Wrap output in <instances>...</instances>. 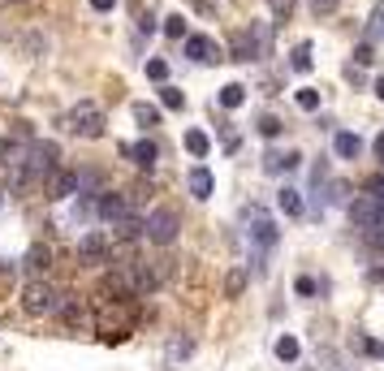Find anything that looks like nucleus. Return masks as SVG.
I'll use <instances>...</instances> for the list:
<instances>
[{
  "label": "nucleus",
  "mask_w": 384,
  "mask_h": 371,
  "mask_svg": "<svg viewBox=\"0 0 384 371\" xmlns=\"http://www.w3.org/2000/svg\"><path fill=\"white\" fill-rule=\"evenodd\" d=\"M61 302H65L61 289L52 285V281H43V277H31V281L22 285V311H26V315H57Z\"/></svg>",
  "instance_id": "obj_1"
},
{
  "label": "nucleus",
  "mask_w": 384,
  "mask_h": 371,
  "mask_svg": "<svg viewBox=\"0 0 384 371\" xmlns=\"http://www.w3.org/2000/svg\"><path fill=\"white\" fill-rule=\"evenodd\" d=\"M57 169H61V147L57 143H48V138L26 143V173H31V182H43Z\"/></svg>",
  "instance_id": "obj_2"
},
{
  "label": "nucleus",
  "mask_w": 384,
  "mask_h": 371,
  "mask_svg": "<svg viewBox=\"0 0 384 371\" xmlns=\"http://www.w3.org/2000/svg\"><path fill=\"white\" fill-rule=\"evenodd\" d=\"M177 229H182V221H177L173 207H155L151 216L143 221V233H147V242H155V246H173V242H177Z\"/></svg>",
  "instance_id": "obj_3"
},
{
  "label": "nucleus",
  "mask_w": 384,
  "mask_h": 371,
  "mask_svg": "<svg viewBox=\"0 0 384 371\" xmlns=\"http://www.w3.org/2000/svg\"><path fill=\"white\" fill-rule=\"evenodd\" d=\"M65 126H70L78 138H104V126H108V121H104V113L95 109V104L82 99V104H74V109H70Z\"/></svg>",
  "instance_id": "obj_4"
},
{
  "label": "nucleus",
  "mask_w": 384,
  "mask_h": 371,
  "mask_svg": "<svg viewBox=\"0 0 384 371\" xmlns=\"http://www.w3.org/2000/svg\"><path fill=\"white\" fill-rule=\"evenodd\" d=\"M78 255H82L87 263H104L108 255H113V238L99 233V229H91V233H82V238H78Z\"/></svg>",
  "instance_id": "obj_5"
},
{
  "label": "nucleus",
  "mask_w": 384,
  "mask_h": 371,
  "mask_svg": "<svg viewBox=\"0 0 384 371\" xmlns=\"http://www.w3.org/2000/svg\"><path fill=\"white\" fill-rule=\"evenodd\" d=\"M375 221H384V207L375 203V199H367V194H358L354 203H350V225L363 233V229H371Z\"/></svg>",
  "instance_id": "obj_6"
},
{
  "label": "nucleus",
  "mask_w": 384,
  "mask_h": 371,
  "mask_svg": "<svg viewBox=\"0 0 384 371\" xmlns=\"http://www.w3.org/2000/svg\"><path fill=\"white\" fill-rule=\"evenodd\" d=\"M126 211H130V203H126L121 194H113V190H99V199H95V216H99V221H108V225H113V221H121V216H126Z\"/></svg>",
  "instance_id": "obj_7"
},
{
  "label": "nucleus",
  "mask_w": 384,
  "mask_h": 371,
  "mask_svg": "<svg viewBox=\"0 0 384 371\" xmlns=\"http://www.w3.org/2000/svg\"><path fill=\"white\" fill-rule=\"evenodd\" d=\"M186 57H190V61H199V65L221 61V43L207 39V35H190V39H186Z\"/></svg>",
  "instance_id": "obj_8"
},
{
  "label": "nucleus",
  "mask_w": 384,
  "mask_h": 371,
  "mask_svg": "<svg viewBox=\"0 0 384 371\" xmlns=\"http://www.w3.org/2000/svg\"><path fill=\"white\" fill-rule=\"evenodd\" d=\"M78 194V173L74 169H57L48 177V199H74Z\"/></svg>",
  "instance_id": "obj_9"
},
{
  "label": "nucleus",
  "mask_w": 384,
  "mask_h": 371,
  "mask_svg": "<svg viewBox=\"0 0 384 371\" xmlns=\"http://www.w3.org/2000/svg\"><path fill=\"white\" fill-rule=\"evenodd\" d=\"M108 238H113V246H117V242H138V238H143V221L126 211L121 221H113V229H108Z\"/></svg>",
  "instance_id": "obj_10"
},
{
  "label": "nucleus",
  "mask_w": 384,
  "mask_h": 371,
  "mask_svg": "<svg viewBox=\"0 0 384 371\" xmlns=\"http://www.w3.org/2000/svg\"><path fill=\"white\" fill-rule=\"evenodd\" d=\"M229 52H234V61H259V48H255L251 31H234L229 35Z\"/></svg>",
  "instance_id": "obj_11"
},
{
  "label": "nucleus",
  "mask_w": 384,
  "mask_h": 371,
  "mask_svg": "<svg viewBox=\"0 0 384 371\" xmlns=\"http://www.w3.org/2000/svg\"><path fill=\"white\" fill-rule=\"evenodd\" d=\"M22 268H26L31 277H43V272L52 268V246H31L26 259H22Z\"/></svg>",
  "instance_id": "obj_12"
},
{
  "label": "nucleus",
  "mask_w": 384,
  "mask_h": 371,
  "mask_svg": "<svg viewBox=\"0 0 384 371\" xmlns=\"http://www.w3.org/2000/svg\"><path fill=\"white\" fill-rule=\"evenodd\" d=\"M298 165H302L298 151H285V155H281V151H268V155H263V169H268V173H285V169H298Z\"/></svg>",
  "instance_id": "obj_13"
},
{
  "label": "nucleus",
  "mask_w": 384,
  "mask_h": 371,
  "mask_svg": "<svg viewBox=\"0 0 384 371\" xmlns=\"http://www.w3.org/2000/svg\"><path fill=\"white\" fill-rule=\"evenodd\" d=\"M121 151L130 155L138 169H151L155 165V143H121Z\"/></svg>",
  "instance_id": "obj_14"
},
{
  "label": "nucleus",
  "mask_w": 384,
  "mask_h": 371,
  "mask_svg": "<svg viewBox=\"0 0 384 371\" xmlns=\"http://www.w3.org/2000/svg\"><path fill=\"white\" fill-rule=\"evenodd\" d=\"M333 151L341 155V160H358V151H363V138H358V134H350V130H341V134L333 138Z\"/></svg>",
  "instance_id": "obj_15"
},
{
  "label": "nucleus",
  "mask_w": 384,
  "mask_h": 371,
  "mask_svg": "<svg viewBox=\"0 0 384 371\" xmlns=\"http://www.w3.org/2000/svg\"><path fill=\"white\" fill-rule=\"evenodd\" d=\"M57 311H61V320H65L70 328H91V311H87V306H78V302H61Z\"/></svg>",
  "instance_id": "obj_16"
},
{
  "label": "nucleus",
  "mask_w": 384,
  "mask_h": 371,
  "mask_svg": "<svg viewBox=\"0 0 384 371\" xmlns=\"http://www.w3.org/2000/svg\"><path fill=\"white\" fill-rule=\"evenodd\" d=\"M251 238H255L263 250H272V246H277V225H272L268 216H259V211H255V229H251Z\"/></svg>",
  "instance_id": "obj_17"
},
{
  "label": "nucleus",
  "mask_w": 384,
  "mask_h": 371,
  "mask_svg": "<svg viewBox=\"0 0 384 371\" xmlns=\"http://www.w3.org/2000/svg\"><path fill=\"white\" fill-rule=\"evenodd\" d=\"M186 182H190V194H194V199H212V186H216V182H212L207 169H190Z\"/></svg>",
  "instance_id": "obj_18"
},
{
  "label": "nucleus",
  "mask_w": 384,
  "mask_h": 371,
  "mask_svg": "<svg viewBox=\"0 0 384 371\" xmlns=\"http://www.w3.org/2000/svg\"><path fill=\"white\" fill-rule=\"evenodd\" d=\"M277 207H281V211H285V216H302V194H298V190H290V186H285V190H281V194H277Z\"/></svg>",
  "instance_id": "obj_19"
},
{
  "label": "nucleus",
  "mask_w": 384,
  "mask_h": 371,
  "mask_svg": "<svg viewBox=\"0 0 384 371\" xmlns=\"http://www.w3.org/2000/svg\"><path fill=\"white\" fill-rule=\"evenodd\" d=\"M311 65H315V61H311V43L302 39V43L294 48V57H290V70H298V74H307Z\"/></svg>",
  "instance_id": "obj_20"
},
{
  "label": "nucleus",
  "mask_w": 384,
  "mask_h": 371,
  "mask_svg": "<svg viewBox=\"0 0 384 371\" xmlns=\"http://www.w3.org/2000/svg\"><path fill=\"white\" fill-rule=\"evenodd\" d=\"M160 104H164V109H173V113H177V109H186V95H182L177 87H169V82H164V87H160Z\"/></svg>",
  "instance_id": "obj_21"
},
{
  "label": "nucleus",
  "mask_w": 384,
  "mask_h": 371,
  "mask_svg": "<svg viewBox=\"0 0 384 371\" xmlns=\"http://www.w3.org/2000/svg\"><path fill=\"white\" fill-rule=\"evenodd\" d=\"M242 99H246V87H242V82H229V87H221V104H225V109H238Z\"/></svg>",
  "instance_id": "obj_22"
},
{
  "label": "nucleus",
  "mask_w": 384,
  "mask_h": 371,
  "mask_svg": "<svg viewBox=\"0 0 384 371\" xmlns=\"http://www.w3.org/2000/svg\"><path fill=\"white\" fill-rule=\"evenodd\" d=\"M367 39H384V0L371 9V18H367Z\"/></svg>",
  "instance_id": "obj_23"
},
{
  "label": "nucleus",
  "mask_w": 384,
  "mask_h": 371,
  "mask_svg": "<svg viewBox=\"0 0 384 371\" xmlns=\"http://www.w3.org/2000/svg\"><path fill=\"white\" fill-rule=\"evenodd\" d=\"M186 151H190V155H207V151H212L207 134H203V130H190V134H186Z\"/></svg>",
  "instance_id": "obj_24"
},
{
  "label": "nucleus",
  "mask_w": 384,
  "mask_h": 371,
  "mask_svg": "<svg viewBox=\"0 0 384 371\" xmlns=\"http://www.w3.org/2000/svg\"><path fill=\"white\" fill-rule=\"evenodd\" d=\"M134 121L147 130V126H160V109H151V104H134Z\"/></svg>",
  "instance_id": "obj_25"
},
{
  "label": "nucleus",
  "mask_w": 384,
  "mask_h": 371,
  "mask_svg": "<svg viewBox=\"0 0 384 371\" xmlns=\"http://www.w3.org/2000/svg\"><path fill=\"white\" fill-rule=\"evenodd\" d=\"M251 35H255L259 57H268V52H272V31H268V26H259V22H251Z\"/></svg>",
  "instance_id": "obj_26"
},
{
  "label": "nucleus",
  "mask_w": 384,
  "mask_h": 371,
  "mask_svg": "<svg viewBox=\"0 0 384 371\" xmlns=\"http://www.w3.org/2000/svg\"><path fill=\"white\" fill-rule=\"evenodd\" d=\"M242 289H246V272L234 268V272L225 277V294H229V298H242Z\"/></svg>",
  "instance_id": "obj_27"
},
{
  "label": "nucleus",
  "mask_w": 384,
  "mask_h": 371,
  "mask_svg": "<svg viewBox=\"0 0 384 371\" xmlns=\"http://www.w3.org/2000/svg\"><path fill=\"white\" fill-rule=\"evenodd\" d=\"M294 99H298V109H302V113H315V109H319V91H315V87H302Z\"/></svg>",
  "instance_id": "obj_28"
},
{
  "label": "nucleus",
  "mask_w": 384,
  "mask_h": 371,
  "mask_svg": "<svg viewBox=\"0 0 384 371\" xmlns=\"http://www.w3.org/2000/svg\"><path fill=\"white\" fill-rule=\"evenodd\" d=\"M277 358H281V362H294V358H298V337H281V341H277Z\"/></svg>",
  "instance_id": "obj_29"
},
{
  "label": "nucleus",
  "mask_w": 384,
  "mask_h": 371,
  "mask_svg": "<svg viewBox=\"0 0 384 371\" xmlns=\"http://www.w3.org/2000/svg\"><path fill=\"white\" fill-rule=\"evenodd\" d=\"M363 242H367L371 250H384V221H375L371 229H363Z\"/></svg>",
  "instance_id": "obj_30"
},
{
  "label": "nucleus",
  "mask_w": 384,
  "mask_h": 371,
  "mask_svg": "<svg viewBox=\"0 0 384 371\" xmlns=\"http://www.w3.org/2000/svg\"><path fill=\"white\" fill-rule=\"evenodd\" d=\"M164 35L182 39V35H186V18H182V13H169V18H164Z\"/></svg>",
  "instance_id": "obj_31"
},
{
  "label": "nucleus",
  "mask_w": 384,
  "mask_h": 371,
  "mask_svg": "<svg viewBox=\"0 0 384 371\" xmlns=\"http://www.w3.org/2000/svg\"><path fill=\"white\" fill-rule=\"evenodd\" d=\"M367 199H375V203L384 207V173H375V177L367 182Z\"/></svg>",
  "instance_id": "obj_32"
},
{
  "label": "nucleus",
  "mask_w": 384,
  "mask_h": 371,
  "mask_svg": "<svg viewBox=\"0 0 384 371\" xmlns=\"http://www.w3.org/2000/svg\"><path fill=\"white\" fill-rule=\"evenodd\" d=\"M268 9L277 13L281 22H290V13H294V0H268Z\"/></svg>",
  "instance_id": "obj_33"
},
{
  "label": "nucleus",
  "mask_w": 384,
  "mask_h": 371,
  "mask_svg": "<svg viewBox=\"0 0 384 371\" xmlns=\"http://www.w3.org/2000/svg\"><path fill=\"white\" fill-rule=\"evenodd\" d=\"M147 78L151 82H164V78H169V65H164V61H147Z\"/></svg>",
  "instance_id": "obj_34"
},
{
  "label": "nucleus",
  "mask_w": 384,
  "mask_h": 371,
  "mask_svg": "<svg viewBox=\"0 0 384 371\" xmlns=\"http://www.w3.org/2000/svg\"><path fill=\"white\" fill-rule=\"evenodd\" d=\"M371 61H375L371 43H358V48H354V65H371Z\"/></svg>",
  "instance_id": "obj_35"
},
{
  "label": "nucleus",
  "mask_w": 384,
  "mask_h": 371,
  "mask_svg": "<svg viewBox=\"0 0 384 371\" xmlns=\"http://www.w3.org/2000/svg\"><path fill=\"white\" fill-rule=\"evenodd\" d=\"M259 134H263V138H277V134H281V121H277V117H263V121H259Z\"/></svg>",
  "instance_id": "obj_36"
},
{
  "label": "nucleus",
  "mask_w": 384,
  "mask_h": 371,
  "mask_svg": "<svg viewBox=\"0 0 384 371\" xmlns=\"http://www.w3.org/2000/svg\"><path fill=\"white\" fill-rule=\"evenodd\" d=\"M337 5H341V0H311V9H315L319 18H328V13H337Z\"/></svg>",
  "instance_id": "obj_37"
},
{
  "label": "nucleus",
  "mask_w": 384,
  "mask_h": 371,
  "mask_svg": "<svg viewBox=\"0 0 384 371\" xmlns=\"http://www.w3.org/2000/svg\"><path fill=\"white\" fill-rule=\"evenodd\" d=\"M186 5H190V9H199L203 18H212V13H216V0H186Z\"/></svg>",
  "instance_id": "obj_38"
},
{
  "label": "nucleus",
  "mask_w": 384,
  "mask_h": 371,
  "mask_svg": "<svg viewBox=\"0 0 384 371\" xmlns=\"http://www.w3.org/2000/svg\"><path fill=\"white\" fill-rule=\"evenodd\" d=\"M294 289H298L302 298H311V294H315V281H311V277H298V285H294Z\"/></svg>",
  "instance_id": "obj_39"
},
{
  "label": "nucleus",
  "mask_w": 384,
  "mask_h": 371,
  "mask_svg": "<svg viewBox=\"0 0 384 371\" xmlns=\"http://www.w3.org/2000/svg\"><path fill=\"white\" fill-rule=\"evenodd\" d=\"M13 285V263H0V289Z\"/></svg>",
  "instance_id": "obj_40"
},
{
  "label": "nucleus",
  "mask_w": 384,
  "mask_h": 371,
  "mask_svg": "<svg viewBox=\"0 0 384 371\" xmlns=\"http://www.w3.org/2000/svg\"><path fill=\"white\" fill-rule=\"evenodd\" d=\"M138 31L151 35V31H155V18H151V13H138Z\"/></svg>",
  "instance_id": "obj_41"
},
{
  "label": "nucleus",
  "mask_w": 384,
  "mask_h": 371,
  "mask_svg": "<svg viewBox=\"0 0 384 371\" xmlns=\"http://www.w3.org/2000/svg\"><path fill=\"white\" fill-rule=\"evenodd\" d=\"M113 5H117V0H91V9H95V13H108Z\"/></svg>",
  "instance_id": "obj_42"
},
{
  "label": "nucleus",
  "mask_w": 384,
  "mask_h": 371,
  "mask_svg": "<svg viewBox=\"0 0 384 371\" xmlns=\"http://www.w3.org/2000/svg\"><path fill=\"white\" fill-rule=\"evenodd\" d=\"M363 350H367V354H375V358L384 354V345H380V341H363Z\"/></svg>",
  "instance_id": "obj_43"
},
{
  "label": "nucleus",
  "mask_w": 384,
  "mask_h": 371,
  "mask_svg": "<svg viewBox=\"0 0 384 371\" xmlns=\"http://www.w3.org/2000/svg\"><path fill=\"white\" fill-rule=\"evenodd\" d=\"M375 155H380V160H384V134L375 138Z\"/></svg>",
  "instance_id": "obj_44"
},
{
  "label": "nucleus",
  "mask_w": 384,
  "mask_h": 371,
  "mask_svg": "<svg viewBox=\"0 0 384 371\" xmlns=\"http://www.w3.org/2000/svg\"><path fill=\"white\" fill-rule=\"evenodd\" d=\"M375 95H380V99H384V78H380V82H375Z\"/></svg>",
  "instance_id": "obj_45"
},
{
  "label": "nucleus",
  "mask_w": 384,
  "mask_h": 371,
  "mask_svg": "<svg viewBox=\"0 0 384 371\" xmlns=\"http://www.w3.org/2000/svg\"><path fill=\"white\" fill-rule=\"evenodd\" d=\"M0 207H5V190H0Z\"/></svg>",
  "instance_id": "obj_46"
}]
</instances>
